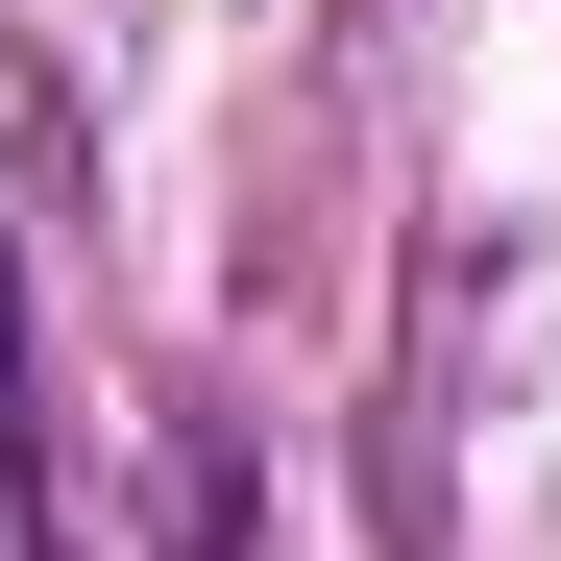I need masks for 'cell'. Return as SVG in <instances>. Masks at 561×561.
<instances>
[{"mask_svg": "<svg viewBox=\"0 0 561 561\" xmlns=\"http://www.w3.org/2000/svg\"><path fill=\"white\" fill-rule=\"evenodd\" d=\"M0 561H49V439H25V244H0Z\"/></svg>", "mask_w": 561, "mask_h": 561, "instance_id": "cell-1", "label": "cell"}]
</instances>
